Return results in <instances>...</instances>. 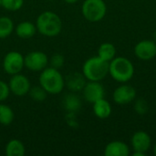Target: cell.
Here are the masks:
<instances>
[{
    "instance_id": "31",
    "label": "cell",
    "mask_w": 156,
    "mask_h": 156,
    "mask_svg": "<svg viewBox=\"0 0 156 156\" xmlns=\"http://www.w3.org/2000/svg\"><path fill=\"white\" fill-rule=\"evenodd\" d=\"M0 6H2V0H0Z\"/></svg>"
},
{
    "instance_id": "13",
    "label": "cell",
    "mask_w": 156,
    "mask_h": 156,
    "mask_svg": "<svg viewBox=\"0 0 156 156\" xmlns=\"http://www.w3.org/2000/svg\"><path fill=\"white\" fill-rule=\"evenodd\" d=\"M86 83V78L80 72H72L65 79V86H67L71 92L81 91Z\"/></svg>"
},
{
    "instance_id": "8",
    "label": "cell",
    "mask_w": 156,
    "mask_h": 156,
    "mask_svg": "<svg viewBox=\"0 0 156 156\" xmlns=\"http://www.w3.org/2000/svg\"><path fill=\"white\" fill-rule=\"evenodd\" d=\"M8 86L10 92L17 97H22L29 92L31 88V83L28 78L21 73L12 75L9 80Z\"/></svg>"
},
{
    "instance_id": "16",
    "label": "cell",
    "mask_w": 156,
    "mask_h": 156,
    "mask_svg": "<svg viewBox=\"0 0 156 156\" xmlns=\"http://www.w3.org/2000/svg\"><path fill=\"white\" fill-rule=\"evenodd\" d=\"M5 154L6 156H24L26 154V147L20 140L11 139L5 145Z\"/></svg>"
},
{
    "instance_id": "20",
    "label": "cell",
    "mask_w": 156,
    "mask_h": 156,
    "mask_svg": "<svg viewBox=\"0 0 156 156\" xmlns=\"http://www.w3.org/2000/svg\"><path fill=\"white\" fill-rule=\"evenodd\" d=\"M15 118V113L11 107L6 104H2L0 102V124L1 125H10Z\"/></svg>"
},
{
    "instance_id": "32",
    "label": "cell",
    "mask_w": 156,
    "mask_h": 156,
    "mask_svg": "<svg viewBox=\"0 0 156 156\" xmlns=\"http://www.w3.org/2000/svg\"><path fill=\"white\" fill-rule=\"evenodd\" d=\"M0 144H1V138H0Z\"/></svg>"
},
{
    "instance_id": "22",
    "label": "cell",
    "mask_w": 156,
    "mask_h": 156,
    "mask_svg": "<svg viewBox=\"0 0 156 156\" xmlns=\"http://www.w3.org/2000/svg\"><path fill=\"white\" fill-rule=\"evenodd\" d=\"M30 98L35 101H43L47 99L48 92L39 85L30 88L28 92Z\"/></svg>"
},
{
    "instance_id": "4",
    "label": "cell",
    "mask_w": 156,
    "mask_h": 156,
    "mask_svg": "<svg viewBox=\"0 0 156 156\" xmlns=\"http://www.w3.org/2000/svg\"><path fill=\"white\" fill-rule=\"evenodd\" d=\"M109 74L116 81L127 82L133 78L134 68L130 59L124 57H118L110 61Z\"/></svg>"
},
{
    "instance_id": "18",
    "label": "cell",
    "mask_w": 156,
    "mask_h": 156,
    "mask_svg": "<svg viewBox=\"0 0 156 156\" xmlns=\"http://www.w3.org/2000/svg\"><path fill=\"white\" fill-rule=\"evenodd\" d=\"M62 105L65 110H67L69 112H77L80 108H81V101L75 94V92L69 93L65 95L63 101H62Z\"/></svg>"
},
{
    "instance_id": "26",
    "label": "cell",
    "mask_w": 156,
    "mask_h": 156,
    "mask_svg": "<svg viewBox=\"0 0 156 156\" xmlns=\"http://www.w3.org/2000/svg\"><path fill=\"white\" fill-rule=\"evenodd\" d=\"M10 94V89L8 83L0 80V102H3L7 100Z\"/></svg>"
},
{
    "instance_id": "10",
    "label": "cell",
    "mask_w": 156,
    "mask_h": 156,
    "mask_svg": "<svg viewBox=\"0 0 156 156\" xmlns=\"http://www.w3.org/2000/svg\"><path fill=\"white\" fill-rule=\"evenodd\" d=\"M135 97L136 90L131 85H121L113 91V101L120 105H124L132 102L135 100Z\"/></svg>"
},
{
    "instance_id": "12",
    "label": "cell",
    "mask_w": 156,
    "mask_h": 156,
    "mask_svg": "<svg viewBox=\"0 0 156 156\" xmlns=\"http://www.w3.org/2000/svg\"><path fill=\"white\" fill-rule=\"evenodd\" d=\"M131 144L134 151L146 153L151 147V137L146 132L139 131L133 135Z\"/></svg>"
},
{
    "instance_id": "1",
    "label": "cell",
    "mask_w": 156,
    "mask_h": 156,
    "mask_svg": "<svg viewBox=\"0 0 156 156\" xmlns=\"http://www.w3.org/2000/svg\"><path fill=\"white\" fill-rule=\"evenodd\" d=\"M38 81L39 85L48 92V94H59L65 88V78L60 73L59 69L52 67H47L41 71Z\"/></svg>"
},
{
    "instance_id": "27",
    "label": "cell",
    "mask_w": 156,
    "mask_h": 156,
    "mask_svg": "<svg viewBox=\"0 0 156 156\" xmlns=\"http://www.w3.org/2000/svg\"><path fill=\"white\" fill-rule=\"evenodd\" d=\"M133 156H145V153H142V152H136V151H134V153L133 154Z\"/></svg>"
},
{
    "instance_id": "7",
    "label": "cell",
    "mask_w": 156,
    "mask_h": 156,
    "mask_svg": "<svg viewBox=\"0 0 156 156\" xmlns=\"http://www.w3.org/2000/svg\"><path fill=\"white\" fill-rule=\"evenodd\" d=\"M25 67L30 71L38 72L47 68L48 64V58L46 53L38 50L31 51L25 57Z\"/></svg>"
},
{
    "instance_id": "2",
    "label": "cell",
    "mask_w": 156,
    "mask_h": 156,
    "mask_svg": "<svg viewBox=\"0 0 156 156\" xmlns=\"http://www.w3.org/2000/svg\"><path fill=\"white\" fill-rule=\"evenodd\" d=\"M36 27L39 34L53 37L61 32L62 21L58 14L52 11H44L37 17Z\"/></svg>"
},
{
    "instance_id": "33",
    "label": "cell",
    "mask_w": 156,
    "mask_h": 156,
    "mask_svg": "<svg viewBox=\"0 0 156 156\" xmlns=\"http://www.w3.org/2000/svg\"><path fill=\"white\" fill-rule=\"evenodd\" d=\"M49 1H52V0H49Z\"/></svg>"
},
{
    "instance_id": "3",
    "label": "cell",
    "mask_w": 156,
    "mask_h": 156,
    "mask_svg": "<svg viewBox=\"0 0 156 156\" xmlns=\"http://www.w3.org/2000/svg\"><path fill=\"white\" fill-rule=\"evenodd\" d=\"M110 62L99 56L88 58L82 67V74L90 81H101L109 73Z\"/></svg>"
},
{
    "instance_id": "19",
    "label": "cell",
    "mask_w": 156,
    "mask_h": 156,
    "mask_svg": "<svg viewBox=\"0 0 156 156\" xmlns=\"http://www.w3.org/2000/svg\"><path fill=\"white\" fill-rule=\"evenodd\" d=\"M115 55H116V49L113 44L106 42V43H102L99 47L98 56L101 58L110 62L115 58Z\"/></svg>"
},
{
    "instance_id": "24",
    "label": "cell",
    "mask_w": 156,
    "mask_h": 156,
    "mask_svg": "<svg viewBox=\"0 0 156 156\" xmlns=\"http://www.w3.org/2000/svg\"><path fill=\"white\" fill-rule=\"evenodd\" d=\"M48 63L50 64V67L59 69L64 66L65 63V58L62 54L56 53L51 56V58L48 59Z\"/></svg>"
},
{
    "instance_id": "5",
    "label": "cell",
    "mask_w": 156,
    "mask_h": 156,
    "mask_svg": "<svg viewBox=\"0 0 156 156\" xmlns=\"http://www.w3.org/2000/svg\"><path fill=\"white\" fill-rule=\"evenodd\" d=\"M84 18L90 22H99L106 15L107 6L103 0H85L81 6Z\"/></svg>"
},
{
    "instance_id": "11",
    "label": "cell",
    "mask_w": 156,
    "mask_h": 156,
    "mask_svg": "<svg viewBox=\"0 0 156 156\" xmlns=\"http://www.w3.org/2000/svg\"><path fill=\"white\" fill-rule=\"evenodd\" d=\"M134 53L142 60H150L156 56V43L153 40H142L135 46Z\"/></svg>"
},
{
    "instance_id": "29",
    "label": "cell",
    "mask_w": 156,
    "mask_h": 156,
    "mask_svg": "<svg viewBox=\"0 0 156 156\" xmlns=\"http://www.w3.org/2000/svg\"><path fill=\"white\" fill-rule=\"evenodd\" d=\"M154 155L156 156V144L155 145H154Z\"/></svg>"
},
{
    "instance_id": "30",
    "label": "cell",
    "mask_w": 156,
    "mask_h": 156,
    "mask_svg": "<svg viewBox=\"0 0 156 156\" xmlns=\"http://www.w3.org/2000/svg\"><path fill=\"white\" fill-rule=\"evenodd\" d=\"M154 38L155 39V41H156V31L154 32Z\"/></svg>"
},
{
    "instance_id": "6",
    "label": "cell",
    "mask_w": 156,
    "mask_h": 156,
    "mask_svg": "<svg viewBox=\"0 0 156 156\" xmlns=\"http://www.w3.org/2000/svg\"><path fill=\"white\" fill-rule=\"evenodd\" d=\"M25 67L24 56L18 51L7 52L3 59V69L8 75H15L20 73Z\"/></svg>"
},
{
    "instance_id": "25",
    "label": "cell",
    "mask_w": 156,
    "mask_h": 156,
    "mask_svg": "<svg viewBox=\"0 0 156 156\" xmlns=\"http://www.w3.org/2000/svg\"><path fill=\"white\" fill-rule=\"evenodd\" d=\"M134 111L139 115H145L149 111V105L148 102L144 99H138L135 101L134 104Z\"/></svg>"
},
{
    "instance_id": "21",
    "label": "cell",
    "mask_w": 156,
    "mask_h": 156,
    "mask_svg": "<svg viewBox=\"0 0 156 156\" xmlns=\"http://www.w3.org/2000/svg\"><path fill=\"white\" fill-rule=\"evenodd\" d=\"M14 23L7 16H0V39L6 38L14 31Z\"/></svg>"
},
{
    "instance_id": "14",
    "label": "cell",
    "mask_w": 156,
    "mask_h": 156,
    "mask_svg": "<svg viewBox=\"0 0 156 156\" xmlns=\"http://www.w3.org/2000/svg\"><path fill=\"white\" fill-rule=\"evenodd\" d=\"M130 154L129 146L121 141H113L108 144L104 149L105 156H128Z\"/></svg>"
},
{
    "instance_id": "9",
    "label": "cell",
    "mask_w": 156,
    "mask_h": 156,
    "mask_svg": "<svg viewBox=\"0 0 156 156\" xmlns=\"http://www.w3.org/2000/svg\"><path fill=\"white\" fill-rule=\"evenodd\" d=\"M84 99L90 102L94 103L95 101L104 98V88L100 81H90L87 82L82 90Z\"/></svg>"
},
{
    "instance_id": "23",
    "label": "cell",
    "mask_w": 156,
    "mask_h": 156,
    "mask_svg": "<svg viewBox=\"0 0 156 156\" xmlns=\"http://www.w3.org/2000/svg\"><path fill=\"white\" fill-rule=\"evenodd\" d=\"M24 5V0H2V6L7 11H18Z\"/></svg>"
},
{
    "instance_id": "17",
    "label": "cell",
    "mask_w": 156,
    "mask_h": 156,
    "mask_svg": "<svg viewBox=\"0 0 156 156\" xmlns=\"http://www.w3.org/2000/svg\"><path fill=\"white\" fill-rule=\"evenodd\" d=\"M93 112L100 119H106L112 113V106L104 98L93 103Z\"/></svg>"
},
{
    "instance_id": "28",
    "label": "cell",
    "mask_w": 156,
    "mask_h": 156,
    "mask_svg": "<svg viewBox=\"0 0 156 156\" xmlns=\"http://www.w3.org/2000/svg\"><path fill=\"white\" fill-rule=\"evenodd\" d=\"M64 2H66L67 4H69V5H72V4H75L77 3L79 0H63Z\"/></svg>"
},
{
    "instance_id": "15",
    "label": "cell",
    "mask_w": 156,
    "mask_h": 156,
    "mask_svg": "<svg viewBox=\"0 0 156 156\" xmlns=\"http://www.w3.org/2000/svg\"><path fill=\"white\" fill-rule=\"evenodd\" d=\"M16 34L18 37L22 39H27L32 37L37 32L36 24H33L29 21H23L16 25Z\"/></svg>"
}]
</instances>
